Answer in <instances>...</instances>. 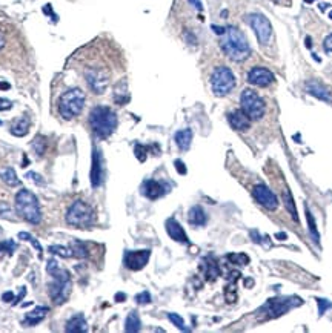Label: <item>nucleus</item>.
I'll return each mask as SVG.
<instances>
[{"mask_svg": "<svg viewBox=\"0 0 332 333\" xmlns=\"http://www.w3.org/2000/svg\"><path fill=\"white\" fill-rule=\"evenodd\" d=\"M26 178H31V180H34L37 184H43V180H42V177L38 174H36V172H28L26 174Z\"/></svg>", "mask_w": 332, "mask_h": 333, "instance_id": "39", "label": "nucleus"}, {"mask_svg": "<svg viewBox=\"0 0 332 333\" xmlns=\"http://www.w3.org/2000/svg\"><path fill=\"white\" fill-rule=\"evenodd\" d=\"M105 178V168H103V157L99 148H94L92 151V166H91V186L100 188Z\"/></svg>", "mask_w": 332, "mask_h": 333, "instance_id": "14", "label": "nucleus"}, {"mask_svg": "<svg viewBox=\"0 0 332 333\" xmlns=\"http://www.w3.org/2000/svg\"><path fill=\"white\" fill-rule=\"evenodd\" d=\"M88 330V324H86V319L82 313L79 315H74L70 321L66 322V332H71V333H83Z\"/></svg>", "mask_w": 332, "mask_h": 333, "instance_id": "21", "label": "nucleus"}, {"mask_svg": "<svg viewBox=\"0 0 332 333\" xmlns=\"http://www.w3.org/2000/svg\"><path fill=\"white\" fill-rule=\"evenodd\" d=\"M50 250L53 255H58L62 258H71L74 257V252H73V247H63V246H50Z\"/></svg>", "mask_w": 332, "mask_h": 333, "instance_id": "28", "label": "nucleus"}, {"mask_svg": "<svg viewBox=\"0 0 332 333\" xmlns=\"http://www.w3.org/2000/svg\"><path fill=\"white\" fill-rule=\"evenodd\" d=\"M174 164H175V169H177V172H179L180 175H184V174L188 172V171H186V166H184V163H183L182 160H175Z\"/></svg>", "mask_w": 332, "mask_h": 333, "instance_id": "38", "label": "nucleus"}, {"mask_svg": "<svg viewBox=\"0 0 332 333\" xmlns=\"http://www.w3.org/2000/svg\"><path fill=\"white\" fill-rule=\"evenodd\" d=\"M140 327H142V321H140L139 313L135 310L129 312L128 318H126V321H125V330L129 332V333H135V332L140 330Z\"/></svg>", "mask_w": 332, "mask_h": 333, "instance_id": "25", "label": "nucleus"}, {"mask_svg": "<svg viewBox=\"0 0 332 333\" xmlns=\"http://www.w3.org/2000/svg\"><path fill=\"white\" fill-rule=\"evenodd\" d=\"M236 75L228 66H217L211 74V88L217 97L228 95L236 88Z\"/></svg>", "mask_w": 332, "mask_h": 333, "instance_id": "7", "label": "nucleus"}, {"mask_svg": "<svg viewBox=\"0 0 332 333\" xmlns=\"http://www.w3.org/2000/svg\"><path fill=\"white\" fill-rule=\"evenodd\" d=\"M48 312H50V309H48L46 306H37L34 307V310L31 312H28L25 318H23V326H28V327H31V326H37L38 322H42L46 315H48Z\"/></svg>", "mask_w": 332, "mask_h": 333, "instance_id": "20", "label": "nucleus"}, {"mask_svg": "<svg viewBox=\"0 0 332 333\" xmlns=\"http://www.w3.org/2000/svg\"><path fill=\"white\" fill-rule=\"evenodd\" d=\"M283 201H285V206L289 210V213L292 215V218L298 223V215H297V209H295V204H294V198H292V195L288 189H283Z\"/></svg>", "mask_w": 332, "mask_h": 333, "instance_id": "27", "label": "nucleus"}, {"mask_svg": "<svg viewBox=\"0 0 332 333\" xmlns=\"http://www.w3.org/2000/svg\"><path fill=\"white\" fill-rule=\"evenodd\" d=\"M0 178H2L3 183H6L8 186H11V188H14V186H18V184H20V180L17 178L16 171H14L13 168H6L5 171L0 172Z\"/></svg>", "mask_w": 332, "mask_h": 333, "instance_id": "26", "label": "nucleus"}, {"mask_svg": "<svg viewBox=\"0 0 332 333\" xmlns=\"http://www.w3.org/2000/svg\"><path fill=\"white\" fill-rule=\"evenodd\" d=\"M5 43H6V42H5V35H3L2 33H0V51H2V48L5 46Z\"/></svg>", "mask_w": 332, "mask_h": 333, "instance_id": "46", "label": "nucleus"}, {"mask_svg": "<svg viewBox=\"0 0 332 333\" xmlns=\"http://www.w3.org/2000/svg\"><path fill=\"white\" fill-rule=\"evenodd\" d=\"M228 260L234 261V263H237L240 264V266H245V264L249 263V258L246 255H243V253H236V255H228Z\"/></svg>", "mask_w": 332, "mask_h": 333, "instance_id": "35", "label": "nucleus"}, {"mask_svg": "<svg viewBox=\"0 0 332 333\" xmlns=\"http://www.w3.org/2000/svg\"><path fill=\"white\" fill-rule=\"evenodd\" d=\"M95 221V213L90 204L77 200L74 201L66 212V223L77 229H88Z\"/></svg>", "mask_w": 332, "mask_h": 333, "instance_id": "6", "label": "nucleus"}, {"mask_svg": "<svg viewBox=\"0 0 332 333\" xmlns=\"http://www.w3.org/2000/svg\"><path fill=\"white\" fill-rule=\"evenodd\" d=\"M220 48L234 62H243L251 55V46L248 43V38L236 26L224 28V33L221 34L220 40Z\"/></svg>", "mask_w": 332, "mask_h": 333, "instance_id": "1", "label": "nucleus"}, {"mask_svg": "<svg viewBox=\"0 0 332 333\" xmlns=\"http://www.w3.org/2000/svg\"><path fill=\"white\" fill-rule=\"evenodd\" d=\"M318 302V312H320V315H323V313L328 310V309H332V302H329L328 299H317Z\"/></svg>", "mask_w": 332, "mask_h": 333, "instance_id": "37", "label": "nucleus"}, {"mask_svg": "<svg viewBox=\"0 0 332 333\" xmlns=\"http://www.w3.org/2000/svg\"><path fill=\"white\" fill-rule=\"evenodd\" d=\"M2 299H3L5 302L14 301V293H13V292H5L3 295H2Z\"/></svg>", "mask_w": 332, "mask_h": 333, "instance_id": "43", "label": "nucleus"}, {"mask_svg": "<svg viewBox=\"0 0 332 333\" xmlns=\"http://www.w3.org/2000/svg\"><path fill=\"white\" fill-rule=\"evenodd\" d=\"M151 250L143 249V250H126L123 255V264L126 269L129 270H142L149 261Z\"/></svg>", "mask_w": 332, "mask_h": 333, "instance_id": "12", "label": "nucleus"}, {"mask_svg": "<svg viewBox=\"0 0 332 333\" xmlns=\"http://www.w3.org/2000/svg\"><path fill=\"white\" fill-rule=\"evenodd\" d=\"M166 232H168L169 237L177 241V243H183V244H189V238L184 229L182 228V224L175 220V218H169L166 221Z\"/></svg>", "mask_w": 332, "mask_h": 333, "instance_id": "17", "label": "nucleus"}, {"mask_svg": "<svg viewBox=\"0 0 332 333\" xmlns=\"http://www.w3.org/2000/svg\"><path fill=\"white\" fill-rule=\"evenodd\" d=\"M241 111L245 112L251 120H260L266 112V105L261 97L252 89H245L240 95Z\"/></svg>", "mask_w": 332, "mask_h": 333, "instance_id": "8", "label": "nucleus"}, {"mask_svg": "<svg viewBox=\"0 0 332 333\" xmlns=\"http://www.w3.org/2000/svg\"><path fill=\"white\" fill-rule=\"evenodd\" d=\"M174 140H175V144L179 146L180 151H188L189 146H191V141H192V131L191 129H182L179 132H175Z\"/></svg>", "mask_w": 332, "mask_h": 333, "instance_id": "24", "label": "nucleus"}, {"mask_svg": "<svg viewBox=\"0 0 332 333\" xmlns=\"http://www.w3.org/2000/svg\"><path fill=\"white\" fill-rule=\"evenodd\" d=\"M306 91H308L311 95H314L315 99L321 100V102H328V103L332 102V94H331V91L328 89V88H326L325 85H321V83L317 82V80H309V82H306Z\"/></svg>", "mask_w": 332, "mask_h": 333, "instance_id": "19", "label": "nucleus"}, {"mask_svg": "<svg viewBox=\"0 0 332 333\" xmlns=\"http://www.w3.org/2000/svg\"><path fill=\"white\" fill-rule=\"evenodd\" d=\"M13 107V103L6 99H0V111H8Z\"/></svg>", "mask_w": 332, "mask_h": 333, "instance_id": "41", "label": "nucleus"}, {"mask_svg": "<svg viewBox=\"0 0 332 333\" xmlns=\"http://www.w3.org/2000/svg\"><path fill=\"white\" fill-rule=\"evenodd\" d=\"M85 78L94 94H103L106 91V88H108V82H110L108 72L103 70H99V68H91V70H88L85 72Z\"/></svg>", "mask_w": 332, "mask_h": 333, "instance_id": "11", "label": "nucleus"}, {"mask_svg": "<svg viewBox=\"0 0 332 333\" xmlns=\"http://www.w3.org/2000/svg\"><path fill=\"white\" fill-rule=\"evenodd\" d=\"M305 2H306V3H312V2H314V0H305Z\"/></svg>", "mask_w": 332, "mask_h": 333, "instance_id": "49", "label": "nucleus"}, {"mask_svg": "<svg viewBox=\"0 0 332 333\" xmlns=\"http://www.w3.org/2000/svg\"><path fill=\"white\" fill-rule=\"evenodd\" d=\"M301 304V299L300 298H276V299H269L265 306L261 307V312L266 313L268 319L269 318H277L283 313L289 312L291 309H294L295 306Z\"/></svg>", "mask_w": 332, "mask_h": 333, "instance_id": "9", "label": "nucleus"}, {"mask_svg": "<svg viewBox=\"0 0 332 333\" xmlns=\"http://www.w3.org/2000/svg\"><path fill=\"white\" fill-rule=\"evenodd\" d=\"M90 124L99 139H108L117 128V115L108 106H95L90 114Z\"/></svg>", "mask_w": 332, "mask_h": 333, "instance_id": "3", "label": "nucleus"}, {"mask_svg": "<svg viewBox=\"0 0 332 333\" xmlns=\"http://www.w3.org/2000/svg\"><path fill=\"white\" fill-rule=\"evenodd\" d=\"M25 293H26V289H25V287H22V289H20V295H18V297L14 299V302H13L14 306H17V304H18V301H20V299L25 297Z\"/></svg>", "mask_w": 332, "mask_h": 333, "instance_id": "44", "label": "nucleus"}, {"mask_svg": "<svg viewBox=\"0 0 332 333\" xmlns=\"http://www.w3.org/2000/svg\"><path fill=\"white\" fill-rule=\"evenodd\" d=\"M29 124H31V122H29V119L26 115L23 117H18V119L11 124V134L14 137H25L28 132H29Z\"/></svg>", "mask_w": 332, "mask_h": 333, "instance_id": "23", "label": "nucleus"}, {"mask_svg": "<svg viewBox=\"0 0 332 333\" xmlns=\"http://www.w3.org/2000/svg\"><path fill=\"white\" fill-rule=\"evenodd\" d=\"M126 298V295H123V293H117V295H115V299L117 301H119V299H125Z\"/></svg>", "mask_w": 332, "mask_h": 333, "instance_id": "48", "label": "nucleus"}, {"mask_svg": "<svg viewBox=\"0 0 332 333\" xmlns=\"http://www.w3.org/2000/svg\"><path fill=\"white\" fill-rule=\"evenodd\" d=\"M188 2H189L195 9H197V11H203V5H202L200 0H188Z\"/></svg>", "mask_w": 332, "mask_h": 333, "instance_id": "42", "label": "nucleus"}, {"mask_svg": "<svg viewBox=\"0 0 332 333\" xmlns=\"http://www.w3.org/2000/svg\"><path fill=\"white\" fill-rule=\"evenodd\" d=\"M306 218H308V224H309V232L312 235V238H314V241L318 244L320 243V235H318V230H317V224H315V220L314 217H312L311 210L306 208Z\"/></svg>", "mask_w": 332, "mask_h": 333, "instance_id": "29", "label": "nucleus"}, {"mask_svg": "<svg viewBox=\"0 0 332 333\" xmlns=\"http://www.w3.org/2000/svg\"><path fill=\"white\" fill-rule=\"evenodd\" d=\"M33 148H34V151H36V154L38 157H42L45 154V148H46V139H45V137L37 135L34 139V141H33Z\"/></svg>", "mask_w": 332, "mask_h": 333, "instance_id": "31", "label": "nucleus"}, {"mask_svg": "<svg viewBox=\"0 0 332 333\" xmlns=\"http://www.w3.org/2000/svg\"><path fill=\"white\" fill-rule=\"evenodd\" d=\"M17 249V244L13 240H5L0 241V252H5L8 255H13V252Z\"/></svg>", "mask_w": 332, "mask_h": 333, "instance_id": "33", "label": "nucleus"}, {"mask_svg": "<svg viewBox=\"0 0 332 333\" xmlns=\"http://www.w3.org/2000/svg\"><path fill=\"white\" fill-rule=\"evenodd\" d=\"M228 122H229V124L232 126L234 129L240 131V132L248 131L249 126H251V119L241 109H236V111L229 112Z\"/></svg>", "mask_w": 332, "mask_h": 333, "instance_id": "18", "label": "nucleus"}, {"mask_svg": "<svg viewBox=\"0 0 332 333\" xmlns=\"http://www.w3.org/2000/svg\"><path fill=\"white\" fill-rule=\"evenodd\" d=\"M323 48H325V51H326V53H332V34H329V35L325 38Z\"/></svg>", "mask_w": 332, "mask_h": 333, "instance_id": "40", "label": "nucleus"}, {"mask_svg": "<svg viewBox=\"0 0 332 333\" xmlns=\"http://www.w3.org/2000/svg\"><path fill=\"white\" fill-rule=\"evenodd\" d=\"M248 82L254 86L266 88L274 82V74L263 66H254L248 72Z\"/></svg>", "mask_w": 332, "mask_h": 333, "instance_id": "15", "label": "nucleus"}, {"mask_svg": "<svg viewBox=\"0 0 332 333\" xmlns=\"http://www.w3.org/2000/svg\"><path fill=\"white\" fill-rule=\"evenodd\" d=\"M16 210L25 221L31 224H38L42 221L40 204L36 195L28 189H22L16 193Z\"/></svg>", "mask_w": 332, "mask_h": 333, "instance_id": "4", "label": "nucleus"}, {"mask_svg": "<svg viewBox=\"0 0 332 333\" xmlns=\"http://www.w3.org/2000/svg\"><path fill=\"white\" fill-rule=\"evenodd\" d=\"M135 301H137L139 304H148V302H151L149 292H142L139 295H135Z\"/></svg>", "mask_w": 332, "mask_h": 333, "instance_id": "36", "label": "nucleus"}, {"mask_svg": "<svg viewBox=\"0 0 332 333\" xmlns=\"http://www.w3.org/2000/svg\"><path fill=\"white\" fill-rule=\"evenodd\" d=\"M248 22H249L251 28L254 29V33H256L257 40L261 45H268L272 37V26H271V22L266 18V16L258 14V13L249 14Z\"/></svg>", "mask_w": 332, "mask_h": 333, "instance_id": "10", "label": "nucleus"}, {"mask_svg": "<svg viewBox=\"0 0 332 333\" xmlns=\"http://www.w3.org/2000/svg\"><path fill=\"white\" fill-rule=\"evenodd\" d=\"M46 272L51 277L50 282V297L55 304H63L71 292V277L70 272L62 269L54 258L48 260Z\"/></svg>", "mask_w": 332, "mask_h": 333, "instance_id": "2", "label": "nucleus"}, {"mask_svg": "<svg viewBox=\"0 0 332 333\" xmlns=\"http://www.w3.org/2000/svg\"><path fill=\"white\" fill-rule=\"evenodd\" d=\"M212 29H214V31H216L217 34H220V35L224 33V28H219L217 25H212Z\"/></svg>", "mask_w": 332, "mask_h": 333, "instance_id": "45", "label": "nucleus"}, {"mask_svg": "<svg viewBox=\"0 0 332 333\" xmlns=\"http://www.w3.org/2000/svg\"><path fill=\"white\" fill-rule=\"evenodd\" d=\"M252 195H254V198L257 200V203H260L263 208H266L268 210H276L277 209L278 198H277V195L268 188V186L257 184L256 188L252 189Z\"/></svg>", "mask_w": 332, "mask_h": 333, "instance_id": "13", "label": "nucleus"}, {"mask_svg": "<svg viewBox=\"0 0 332 333\" xmlns=\"http://www.w3.org/2000/svg\"><path fill=\"white\" fill-rule=\"evenodd\" d=\"M168 319H169L177 329H180V330H183V332H186V330H188L186 327H184V321H183V318H182L180 315H177V313H168Z\"/></svg>", "mask_w": 332, "mask_h": 333, "instance_id": "34", "label": "nucleus"}, {"mask_svg": "<svg viewBox=\"0 0 332 333\" xmlns=\"http://www.w3.org/2000/svg\"><path fill=\"white\" fill-rule=\"evenodd\" d=\"M166 192H168V188H166L163 183L155 181V180H146L142 186V193L149 200H157V198L163 197Z\"/></svg>", "mask_w": 332, "mask_h": 333, "instance_id": "16", "label": "nucleus"}, {"mask_svg": "<svg viewBox=\"0 0 332 333\" xmlns=\"http://www.w3.org/2000/svg\"><path fill=\"white\" fill-rule=\"evenodd\" d=\"M71 247L74 252V257H77V258H86L88 257V250L85 249V246L80 241H73Z\"/></svg>", "mask_w": 332, "mask_h": 333, "instance_id": "32", "label": "nucleus"}, {"mask_svg": "<svg viewBox=\"0 0 332 333\" xmlns=\"http://www.w3.org/2000/svg\"><path fill=\"white\" fill-rule=\"evenodd\" d=\"M0 89H2V91H5V89H9V83L0 82Z\"/></svg>", "mask_w": 332, "mask_h": 333, "instance_id": "47", "label": "nucleus"}, {"mask_svg": "<svg viewBox=\"0 0 332 333\" xmlns=\"http://www.w3.org/2000/svg\"><path fill=\"white\" fill-rule=\"evenodd\" d=\"M18 238H20V240H25V241H28V243H31L33 246L36 247V250L38 252V257L42 258L43 249H42V246H40V243H38L31 233H28V232H20V233H18Z\"/></svg>", "mask_w": 332, "mask_h": 333, "instance_id": "30", "label": "nucleus"}, {"mask_svg": "<svg viewBox=\"0 0 332 333\" xmlns=\"http://www.w3.org/2000/svg\"><path fill=\"white\" fill-rule=\"evenodd\" d=\"M85 106V92L79 88H73L62 94L58 100V112L65 120H71L83 111Z\"/></svg>", "mask_w": 332, "mask_h": 333, "instance_id": "5", "label": "nucleus"}, {"mask_svg": "<svg viewBox=\"0 0 332 333\" xmlns=\"http://www.w3.org/2000/svg\"><path fill=\"white\" fill-rule=\"evenodd\" d=\"M329 16H331V18H332V11H331V14H329Z\"/></svg>", "mask_w": 332, "mask_h": 333, "instance_id": "50", "label": "nucleus"}, {"mask_svg": "<svg viewBox=\"0 0 332 333\" xmlns=\"http://www.w3.org/2000/svg\"><path fill=\"white\" fill-rule=\"evenodd\" d=\"M188 220L192 226H204L208 221V217H206V213H204L202 206H194V208L189 209Z\"/></svg>", "mask_w": 332, "mask_h": 333, "instance_id": "22", "label": "nucleus"}]
</instances>
